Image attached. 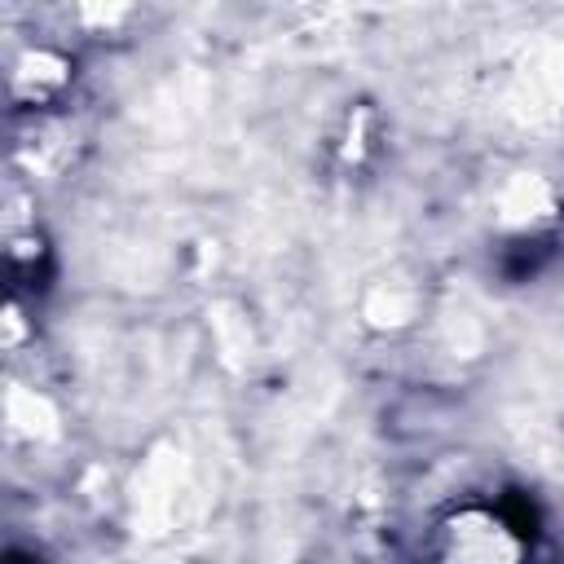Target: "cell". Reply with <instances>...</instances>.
<instances>
[{
    "label": "cell",
    "mask_w": 564,
    "mask_h": 564,
    "mask_svg": "<svg viewBox=\"0 0 564 564\" xmlns=\"http://www.w3.org/2000/svg\"><path fill=\"white\" fill-rule=\"evenodd\" d=\"M432 564H524V542L489 507H458L436 529Z\"/></svg>",
    "instance_id": "cell-1"
},
{
    "label": "cell",
    "mask_w": 564,
    "mask_h": 564,
    "mask_svg": "<svg viewBox=\"0 0 564 564\" xmlns=\"http://www.w3.org/2000/svg\"><path fill=\"white\" fill-rule=\"evenodd\" d=\"M498 207H502V220H507V225H533L538 216L551 212V189H546V181L520 172V176L507 181Z\"/></svg>",
    "instance_id": "cell-2"
},
{
    "label": "cell",
    "mask_w": 564,
    "mask_h": 564,
    "mask_svg": "<svg viewBox=\"0 0 564 564\" xmlns=\"http://www.w3.org/2000/svg\"><path fill=\"white\" fill-rule=\"evenodd\" d=\"M62 84H66V62L53 57L48 48H31V53L18 62V70H13V93H18V97L31 93L35 101H44V97L57 93Z\"/></svg>",
    "instance_id": "cell-3"
}]
</instances>
